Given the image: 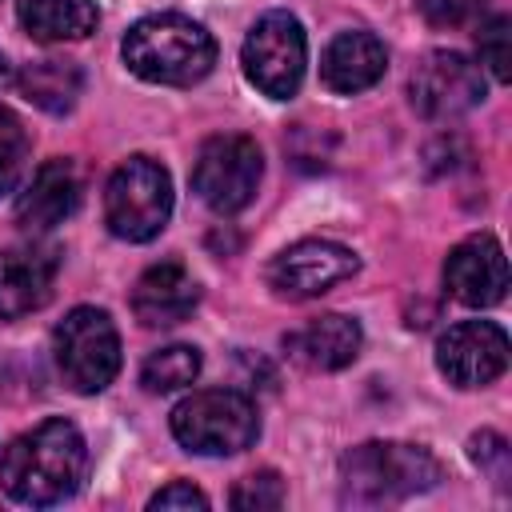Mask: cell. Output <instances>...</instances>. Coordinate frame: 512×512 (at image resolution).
<instances>
[{"label":"cell","mask_w":512,"mask_h":512,"mask_svg":"<svg viewBox=\"0 0 512 512\" xmlns=\"http://www.w3.org/2000/svg\"><path fill=\"white\" fill-rule=\"evenodd\" d=\"M84 468H88V448L80 428L72 420L52 416L4 448L0 488L20 504L48 508L80 488Z\"/></svg>","instance_id":"1"},{"label":"cell","mask_w":512,"mask_h":512,"mask_svg":"<svg viewBox=\"0 0 512 512\" xmlns=\"http://www.w3.org/2000/svg\"><path fill=\"white\" fill-rule=\"evenodd\" d=\"M440 484V460L420 444L368 440L340 460V500L356 508L400 504Z\"/></svg>","instance_id":"2"},{"label":"cell","mask_w":512,"mask_h":512,"mask_svg":"<svg viewBox=\"0 0 512 512\" xmlns=\"http://www.w3.org/2000/svg\"><path fill=\"white\" fill-rule=\"evenodd\" d=\"M124 64L148 80V84H196L212 72L216 64V40L204 32V24L164 12V16H144L128 28L124 44Z\"/></svg>","instance_id":"3"},{"label":"cell","mask_w":512,"mask_h":512,"mask_svg":"<svg viewBox=\"0 0 512 512\" xmlns=\"http://www.w3.org/2000/svg\"><path fill=\"white\" fill-rule=\"evenodd\" d=\"M172 436L196 456H232L260 436V416L244 392L204 388L172 408Z\"/></svg>","instance_id":"4"},{"label":"cell","mask_w":512,"mask_h":512,"mask_svg":"<svg viewBox=\"0 0 512 512\" xmlns=\"http://www.w3.org/2000/svg\"><path fill=\"white\" fill-rule=\"evenodd\" d=\"M168 216H172L168 172L148 156L124 160L104 188V220H108L112 236H120L128 244H144V240L160 236Z\"/></svg>","instance_id":"5"},{"label":"cell","mask_w":512,"mask_h":512,"mask_svg":"<svg viewBox=\"0 0 512 512\" xmlns=\"http://www.w3.org/2000/svg\"><path fill=\"white\" fill-rule=\"evenodd\" d=\"M52 352L64 384L84 396L104 392L120 372V336L104 308H72L52 332Z\"/></svg>","instance_id":"6"},{"label":"cell","mask_w":512,"mask_h":512,"mask_svg":"<svg viewBox=\"0 0 512 512\" xmlns=\"http://www.w3.org/2000/svg\"><path fill=\"white\" fill-rule=\"evenodd\" d=\"M260 172H264V160H260L256 140L224 132L200 144L196 164H192V188L212 212L232 216L252 204L260 188Z\"/></svg>","instance_id":"7"},{"label":"cell","mask_w":512,"mask_h":512,"mask_svg":"<svg viewBox=\"0 0 512 512\" xmlns=\"http://www.w3.org/2000/svg\"><path fill=\"white\" fill-rule=\"evenodd\" d=\"M304 60H308V44H304V28L292 12H264L240 48L244 76L272 100L296 96V88L304 80Z\"/></svg>","instance_id":"8"},{"label":"cell","mask_w":512,"mask_h":512,"mask_svg":"<svg viewBox=\"0 0 512 512\" xmlns=\"http://www.w3.org/2000/svg\"><path fill=\"white\" fill-rule=\"evenodd\" d=\"M408 96H412V108L428 120H456L464 112H472L484 96H488V84H484V72L480 64H472L468 56L460 52H428L412 80H408Z\"/></svg>","instance_id":"9"},{"label":"cell","mask_w":512,"mask_h":512,"mask_svg":"<svg viewBox=\"0 0 512 512\" xmlns=\"http://www.w3.org/2000/svg\"><path fill=\"white\" fill-rule=\"evenodd\" d=\"M356 268H360L356 252L336 240H300V244H288L280 256H272L268 288L284 300H312L332 284L356 276Z\"/></svg>","instance_id":"10"},{"label":"cell","mask_w":512,"mask_h":512,"mask_svg":"<svg viewBox=\"0 0 512 512\" xmlns=\"http://www.w3.org/2000/svg\"><path fill=\"white\" fill-rule=\"evenodd\" d=\"M436 368L456 388H484L508 368V336L492 320L452 324L436 340Z\"/></svg>","instance_id":"11"},{"label":"cell","mask_w":512,"mask_h":512,"mask_svg":"<svg viewBox=\"0 0 512 512\" xmlns=\"http://www.w3.org/2000/svg\"><path fill=\"white\" fill-rule=\"evenodd\" d=\"M444 288L468 308L500 304L508 292V260L500 240L492 232H476L460 240L444 260Z\"/></svg>","instance_id":"12"},{"label":"cell","mask_w":512,"mask_h":512,"mask_svg":"<svg viewBox=\"0 0 512 512\" xmlns=\"http://www.w3.org/2000/svg\"><path fill=\"white\" fill-rule=\"evenodd\" d=\"M56 248L20 244L0 252V320H20L52 300L56 284Z\"/></svg>","instance_id":"13"},{"label":"cell","mask_w":512,"mask_h":512,"mask_svg":"<svg viewBox=\"0 0 512 512\" xmlns=\"http://www.w3.org/2000/svg\"><path fill=\"white\" fill-rule=\"evenodd\" d=\"M80 208V172L72 160H48L16 200V224L24 232H48Z\"/></svg>","instance_id":"14"},{"label":"cell","mask_w":512,"mask_h":512,"mask_svg":"<svg viewBox=\"0 0 512 512\" xmlns=\"http://www.w3.org/2000/svg\"><path fill=\"white\" fill-rule=\"evenodd\" d=\"M384 68H388V52L364 28H348L340 36H332L320 56V80L336 96H356V92L372 88L384 76Z\"/></svg>","instance_id":"15"},{"label":"cell","mask_w":512,"mask_h":512,"mask_svg":"<svg viewBox=\"0 0 512 512\" xmlns=\"http://www.w3.org/2000/svg\"><path fill=\"white\" fill-rule=\"evenodd\" d=\"M360 344H364V332L352 316H340V312H324L316 320H308L304 328H296L292 336H284V348L296 364L312 368V372H336V368H348L356 356H360Z\"/></svg>","instance_id":"16"},{"label":"cell","mask_w":512,"mask_h":512,"mask_svg":"<svg viewBox=\"0 0 512 512\" xmlns=\"http://www.w3.org/2000/svg\"><path fill=\"white\" fill-rule=\"evenodd\" d=\"M200 300L196 280L180 264H152L132 288V312L144 328H172L192 316Z\"/></svg>","instance_id":"17"},{"label":"cell","mask_w":512,"mask_h":512,"mask_svg":"<svg viewBox=\"0 0 512 512\" xmlns=\"http://www.w3.org/2000/svg\"><path fill=\"white\" fill-rule=\"evenodd\" d=\"M16 16H20V28L40 44L84 40L88 32H96V20H100L92 0H20Z\"/></svg>","instance_id":"18"},{"label":"cell","mask_w":512,"mask_h":512,"mask_svg":"<svg viewBox=\"0 0 512 512\" xmlns=\"http://www.w3.org/2000/svg\"><path fill=\"white\" fill-rule=\"evenodd\" d=\"M16 84H20V96L32 100L36 108H44L52 116H64L80 100L84 72L72 60H32V64H24Z\"/></svg>","instance_id":"19"},{"label":"cell","mask_w":512,"mask_h":512,"mask_svg":"<svg viewBox=\"0 0 512 512\" xmlns=\"http://www.w3.org/2000/svg\"><path fill=\"white\" fill-rule=\"evenodd\" d=\"M196 376H200V352L192 344L156 348L140 368V384L148 392H176V388H188Z\"/></svg>","instance_id":"20"},{"label":"cell","mask_w":512,"mask_h":512,"mask_svg":"<svg viewBox=\"0 0 512 512\" xmlns=\"http://www.w3.org/2000/svg\"><path fill=\"white\" fill-rule=\"evenodd\" d=\"M28 168V132L16 112L0 108V196L20 184Z\"/></svg>","instance_id":"21"},{"label":"cell","mask_w":512,"mask_h":512,"mask_svg":"<svg viewBox=\"0 0 512 512\" xmlns=\"http://www.w3.org/2000/svg\"><path fill=\"white\" fill-rule=\"evenodd\" d=\"M476 52H480V64L504 84L512 76V20L508 16H492L480 24L476 32Z\"/></svg>","instance_id":"22"},{"label":"cell","mask_w":512,"mask_h":512,"mask_svg":"<svg viewBox=\"0 0 512 512\" xmlns=\"http://www.w3.org/2000/svg\"><path fill=\"white\" fill-rule=\"evenodd\" d=\"M228 500H232V508H240V512H272V508L284 504V480H280L272 468L252 472V476H244V480L232 488Z\"/></svg>","instance_id":"23"},{"label":"cell","mask_w":512,"mask_h":512,"mask_svg":"<svg viewBox=\"0 0 512 512\" xmlns=\"http://www.w3.org/2000/svg\"><path fill=\"white\" fill-rule=\"evenodd\" d=\"M416 4L432 28H460L488 8V0H416Z\"/></svg>","instance_id":"24"},{"label":"cell","mask_w":512,"mask_h":512,"mask_svg":"<svg viewBox=\"0 0 512 512\" xmlns=\"http://www.w3.org/2000/svg\"><path fill=\"white\" fill-rule=\"evenodd\" d=\"M468 456H472L500 488L508 484V444H504V436H496V432L472 436V440H468Z\"/></svg>","instance_id":"25"},{"label":"cell","mask_w":512,"mask_h":512,"mask_svg":"<svg viewBox=\"0 0 512 512\" xmlns=\"http://www.w3.org/2000/svg\"><path fill=\"white\" fill-rule=\"evenodd\" d=\"M148 508H152V512H176V508H180V512H192V508L204 512V508H208V496H204L200 488H192L188 480H172V484H164V488L148 500Z\"/></svg>","instance_id":"26"},{"label":"cell","mask_w":512,"mask_h":512,"mask_svg":"<svg viewBox=\"0 0 512 512\" xmlns=\"http://www.w3.org/2000/svg\"><path fill=\"white\" fill-rule=\"evenodd\" d=\"M0 80H4V56H0Z\"/></svg>","instance_id":"27"}]
</instances>
